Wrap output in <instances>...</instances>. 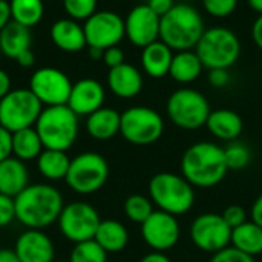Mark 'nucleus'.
<instances>
[{"label":"nucleus","mask_w":262,"mask_h":262,"mask_svg":"<svg viewBox=\"0 0 262 262\" xmlns=\"http://www.w3.org/2000/svg\"><path fill=\"white\" fill-rule=\"evenodd\" d=\"M89 49V57L92 60H103V49H98V48H88Z\"/></svg>","instance_id":"51"},{"label":"nucleus","mask_w":262,"mask_h":262,"mask_svg":"<svg viewBox=\"0 0 262 262\" xmlns=\"http://www.w3.org/2000/svg\"><path fill=\"white\" fill-rule=\"evenodd\" d=\"M166 112L169 120L177 127L184 130H196L206 126L212 109L204 94L192 88H180L170 94L166 104Z\"/></svg>","instance_id":"7"},{"label":"nucleus","mask_w":262,"mask_h":262,"mask_svg":"<svg viewBox=\"0 0 262 262\" xmlns=\"http://www.w3.org/2000/svg\"><path fill=\"white\" fill-rule=\"evenodd\" d=\"M204 68L230 69L241 55V41L238 35L226 26H213L204 31L195 46Z\"/></svg>","instance_id":"6"},{"label":"nucleus","mask_w":262,"mask_h":262,"mask_svg":"<svg viewBox=\"0 0 262 262\" xmlns=\"http://www.w3.org/2000/svg\"><path fill=\"white\" fill-rule=\"evenodd\" d=\"M14 252L20 262L54 261V244L43 230L26 229L17 238Z\"/></svg>","instance_id":"18"},{"label":"nucleus","mask_w":262,"mask_h":262,"mask_svg":"<svg viewBox=\"0 0 262 262\" xmlns=\"http://www.w3.org/2000/svg\"><path fill=\"white\" fill-rule=\"evenodd\" d=\"M210 262H255V258L239 252L238 249L229 246L224 250H220L216 253L212 255Z\"/></svg>","instance_id":"37"},{"label":"nucleus","mask_w":262,"mask_h":262,"mask_svg":"<svg viewBox=\"0 0 262 262\" xmlns=\"http://www.w3.org/2000/svg\"><path fill=\"white\" fill-rule=\"evenodd\" d=\"M204 31V18L195 6L175 3V6L161 17L160 40L175 52L192 51Z\"/></svg>","instance_id":"3"},{"label":"nucleus","mask_w":262,"mask_h":262,"mask_svg":"<svg viewBox=\"0 0 262 262\" xmlns=\"http://www.w3.org/2000/svg\"><path fill=\"white\" fill-rule=\"evenodd\" d=\"M204 11L215 18H226L232 15L238 6V0H201Z\"/></svg>","instance_id":"36"},{"label":"nucleus","mask_w":262,"mask_h":262,"mask_svg":"<svg viewBox=\"0 0 262 262\" xmlns=\"http://www.w3.org/2000/svg\"><path fill=\"white\" fill-rule=\"evenodd\" d=\"M109 178V164L97 152H83L71 160L66 184L80 195L98 192Z\"/></svg>","instance_id":"8"},{"label":"nucleus","mask_w":262,"mask_h":262,"mask_svg":"<svg viewBox=\"0 0 262 262\" xmlns=\"http://www.w3.org/2000/svg\"><path fill=\"white\" fill-rule=\"evenodd\" d=\"M190 239L193 246L206 253H216L230 246L232 229L221 213H203L190 226Z\"/></svg>","instance_id":"12"},{"label":"nucleus","mask_w":262,"mask_h":262,"mask_svg":"<svg viewBox=\"0 0 262 262\" xmlns=\"http://www.w3.org/2000/svg\"><path fill=\"white\" fill-rule=\"evenodd\" d=\"M69 262H107V253L95 239H89L74 246Z\"/></svg>","instance_id":"33"},{"label":"nucleus","mask_w":262,"mask_h":262,"mask_svg":"<svg viewBox=\"0 0 262 262\" xmlns=\"http://www.w3.org/2000/svg\"><path fill=\"white\" fill-rule=\"evenodd\" d=\"M45 150L43 143L35 130V127H26L12 132V155L21 161L37 160Z\"/></svg>","instance_id":"30"},{"label":"nucleus","mask_w":262,"mask_h":262,"mask_svg":"<svg viewBox=\"0 0 262 262\" xmlns=\"http://www.w3.org/2000/svg\"><path fill=\"white\" fill-rule=\"evenodd\" d=\"M224 155H226V163H227V167L229 170H241L244 167H247L252 161V152L250 149L235 140V141H230L227 144V147H224Z\"/></svg>","instance_id":"34"},{"label":"nucleus","mask_w":262,"mask_h":262,"mask_svg":"<svg viewBox=\"0 0 262 262\" xmlns=\"http://www.w3.org/2000/svg\"><path fill=\"white\" fill-rule=\"evenodd\" d=\"M12 155V134L0 126V163Z\"/></svg>","instance_id":"42"},{"label":"nucleus","mask_w":262,"mask_h":262,"mask_svg":"<svg viewBox=\"0 0 262 262\" xmlns=\"http://www.w3.org/2000/svg\"><path fill=\"white\" fill-rule=\"evenodd\" d=\"M250 215H252V221L262 229V195H259L253 203Z\"/></svg>","instance_id":"45"},{"label":"nucleus","mask_w":262,"mask_h":262,"mask_svg":"<svg viewBox=\"0 0 262 262\" xmlns=\"http://www.w3.org/2000/svg\"><path fill=\"white\" fill-rule=\"evenodd\" d=\"M52 262H61V261H52Z\"/></svg>","instance_id":"53"},{"label":"nucleus","mask_w":262,"mask_h":262,"mask_svg":"<svg viewBox=\"0 0 262 262\" xmlns=\"http://www.w3.org/2000/svg\"><path fill=\"white\" fill-rule=\"evenodd\" d=\"M121 114L112 107H100L98 111L88 115L86 130L88 134L98 141H106L120 134Z\"/></svg>","instance_id":"24"},{"label":"nucleus","mask_w":262,"mask_h":262,"mask_svg":"<svg viewBox=\"0 0 262 262\" xmlns=\"http://www.w3.org/2000/svg\"><path fill=\"white\" fill-rule=\"evenodd\" d=\"M0 262H20L17 253L11 249H0Z\"/></svg>","instance_id":"50"},{"label":"nucleus","mask_w":262,"mask_h":262,"mask_svg":"<svg viewBox=\"0 0 262 262\" xmlns=\"http://www.w3.org/2000/svg\"><path fill=\"white\" fill-rule=\"evenodd\" d=\"M221 216L224 218V221L229 224V227L233 230L238 226L244 224L247 221V212L244 210V207L238 206V204H232L229 207H226L221 213Z\"/></svg>","instance_id":"38"},{"label":"nucleus","mask_w":262,"mask_h":262,"mask_svg":"<svg viewBox=\"0 0 262 262\" xmlns=\"http://www.w3.org/2000/svg\"><path fill=\"white\" fill-rule=\"evenodd\" d=\"M173 51L163 43L161 40H157L150 43L149 46L143 48L141 51V66L146 75L152 78H163L169 75Z\"/></svg>","instance_id":"23"},{"label":"nucleus","mask_w":262,"mask_h":262,"mask_svg":"<svg viewBox=\"0 0 262 262\" xmlns=\"http://www.w3.org/2000/svg\"><path fill=\"white\" fill-rule=\"evenodd\" d=\"M247 3H249V6L255 11V12H258L259 15L262 14V0H247Z\"/></svg>","instance_id":"52"},{"label":"nucleus","mask_w":262,"mask_h":262,"mask_svg":"<svg viewBox=\"0 0 262 262\" xmlns=\"http://www.w3.org/2000/svg\"><path fill=\"white\" fill-rule=\"evenodd\" d=\"M11 21H12V15H11L9 2L0 0V31H2L3 28H6Z\"/></svg>","instance_id":"44"},{"label":"nucleus","mask_w":262,"mask_h":262,"mask_svg":"<svg viewBox=\"0 0 262 262\" xmlns=\"http://www.w3.org/2000/svg\"><path fill=\"white\" fill-rule=\"evenodd\" d=\"M224 147L200 141L189 146L181 157V175L200 189H210L218 186L227 175Z\"/></svg>","instance_id":"2"},{"label":"nucleus","mask_w":262,"mask_h":262,"mask_svg":"<svg viewBox=\"0 0 262 262\" xmlns=\"http://www.w3.org/2000/svg\"><path fill=\"white\" fill-rule=\"evenodd\" d=\"M11 91V78L8 72L0 69V100Z\"/></svg>","instance_id":"48"},{"label":"nucleus","mask_w":262,"mask_h":262,"mask_svg":"<svg viewBox=\"0 0 262 262\" xmlns=\"http://www.w3.org/2000/svg\"><path fill=\"white\" fill-rule=\"evenodd\" d=\"M71 166V158L63 150L45 149L37 158V169L40 175L49 181L64 180Z\"/></svg>","instance_id":"28"},{"label":"nucleus","mask_w":262,"mask_h":262,"mask_svg":"<svg viewBox=\"0 0 262 262\" xmlns=\"http://www.w3.org/2000/svg\"><path fill=\"white\" fill-rule=\"evenodd\" d=\"M14 220H15L14 198L0 193V229L9 226Z\"/></svg>","instance_id":"39"},{"label":"nucleus","mask_w":262,"mask_h":262,"mask_svg":"<svg viewBox=\"0 0 262 262\" xmlns=\"http://www.w3.org/2000/svg\"><path fill=\"white\" fill-rule=\"evenodd\" d=\"M29 186V173L25 161L9 157L0 163V193L15 198Z\"/></svg>","instance_id":"22"},{"label":"nucleus","mask_w":262,"mask_h":262,"mask_svg":"<svg viewBox=\"0 0 262 262\" xmlns=\"http://www.w3.org/2000/svg\"><path fill=\"white\" fill-rule=\"evenodd\" d=\"M29 89L43 106H61L68 104L72 81L57 68H40L31 75Z\"/></svg>","instance_id":"13"},{"label":"nucleus","mask_w":262,"mask_h":262,"mask_svg":"<svg viewBox=\"0 0 262 262\" xmlns=\"http://www.w3.org/2000/svg\"><path fill=\"white\" fill-rule=\"evenodd\" d=\"M34 127L45 149L66 152L78 137V115L68 104L43 107Z\"/></svg>","instance_id":"4"},{"label":"nucleus","mask_w":262,"mask_h":262,"mask_svg":"<svg viewBox=\"0 0 262 262\" xmlns=\"http://www.w3.org/2000/svg\"><path fill=\"white\" fill-rule=\"evenodd\" d=\"M43 104L31 92V89H11L0 100V126L8 129L11 134L34 127Z\"/></svg>","instance_id":"9"},{"label":"nucleus","mask_w":262,"mask_h":262,"mask_svg":"<svg viewBox=\"0 0 262 262\" xmlns=\"http://www.w3.org/2000/svg\"><path fill=\"white\" fill-rule=\"evenodd\" d=\"M51 38L52 43L64 52H80L88 46L83 26L69 17L60 18L51 26Z\"/></svg>","instance_id":"20"},{"label":"nucleus","mask_w":262,"mask_h":262,"mask_svg":"<svg viewBox=\"0 0 262 262\" xmlns=\"http://www.w3.org/2000/svg\"><path fill=\"white\" fill-rule=\"evenodd\" d=\"M252 38H253L255 45L262 51V14L258 15V18L255 20V23L252 26Z\"/></svg>","instance_id":"46"},{"label":"nucleus","mask_w":262,"mask_h":262,"mask_svg":"<svg viewBox=\"0 0 262 262\" xmlns=\"http://www.w3.org/2000/svg\"><path fill=\"white\" fill-rule=\"evenodd\" d=\"M161 17L155 14L147 3L134 6L124 18V32L127 40L137 48H146L160 40Z\"/></svg>","instance_id":"16"},{"label":"nucleus","mask_w":262,"mask_h":262,"mask_svg":"<svg viewBox=\"0 0 262 262\" xmlns=\"http://www.w3.org/2000/svg\"><path fill=\"white\" fill-rule=\"evenodd\" d=\"M140 262H172L169 259V256H166L163 252H152L149 255H146L144 258H141Z\"/></svg>","instance_id":"49"},{"label":"nucleus","mask_w":262,"mask_h":262,"mask_svg":"<svg viewBox=\"0 0 262 262\" xmlns=\"http://www.w3.org/2000/svg\"><path fill=\"white\" fill-rule=\"evenodd\" d=\"M98 246L109 255V253H118L124 250V247L129 243V232L127 229L115 220H104L100 223L95 238Z\"/></svg>","instance_id":"26"},{"label":"nucleus","mask_w":262,"mask_h":262,"mask_svg":"<svg viewBox=\"0 0 262 262\" xmlns=\"http://www.w3.org/2000/svg\"><path fill=\"white\" fill-rule=\"evenodd\" d=\"M124 213L132 223L141 226L154 213V203L149 196L130 195L124 201Z\"/></svg>","instance_id":"32"},{"label":"nucleus","mask_w":262,"mask_h":262,"mask_svg":"<svg viewBox=\"0 0 262 262\" xmlns=\"http://www.w3.org/2000/svg\"><path fill=\"white\" fill-rule=\"evenodd\" d=\"M232 247L250 256H258L262 253V229L253 221H246L232 230Z\"/></svg>","instance_id":"29"},{"label":"nucleus","mask_w":262,"mask_h":262,"mask_svg":"<svg viewBox=\"0 0 262 262\" xmlns=\"http://www.w3.org/2000/svg\"><path fill=\"white\" fill-rule=\"evenodd\" d=\"M180 223L177 216L163 210L154 213L141 224V236L144 243L155 252H166L177 246L180 241Z\"/></svg>","instance_id":"15"},{"label":"nucleus","mask_w":262,"mask_h":262,"mask_svg":"<svg viewBox=\"0 0 262 262\" xmlns=\"http://www.w3.org/2000/svg\"><path fill=\"white\" fill-rule=\"evenodd\" d=\"M107 86L111 92L123 100L137 97L143 89V75L138 68L130 63L111 68L107 74Z\"/></svg>","instance_id":"19"},{"label":"nucleus","mask_w":262,"mask_h":262,"mask_svg":"<svg viewBox=\"0 0 262 262\" xmlns=\"http://www.w3.org/2000/svg\"><path fill=\"white\" fill-rule=\"evenodd\" d=\"M100 223L101 220L98 212L83 201L64 206L57 221L61 235L74 244L94 239Z\"/></svg>","instance_id":"11"},{"label":"nucleus","mask_w":262,"mask_h":262,"mask_svg":"<svg viewBox=\"0 0 262 262\" xmlns=\"http://www.w3.org/2000/svg\"><path fill=\"white\" fill-rule=\"evenodd\" d=\"M120 134L135 146L157 143L164 134V120L160 112L147 106H134L121 114Z\"/></svg>","instance_id":"10"},{"label":"nucleus","mask_w":262,"mask_h":262,"mask_svg":"<svg viewBox=\"0 0 262 262\" xmlns=\"http://www.w3.org/2000/svg\"><path fill=\"white\" fill-rule=\"evenodd\" d=\"M88 48L107 49L118 46L126 37L124 18L114 11H97L83 25Z\"/></svg>","instance_id":"14"},{"label":"nucleus","mask_w":262,"mask_h":262,"mask_svg":"<svg viewBox=\"0 0 262 262\" xmlns=\"http://www.w3.org/2000/svg\"><path fill=\"white\" fill-rule=\"evenodd\" d=\"M9 6H11L12 21L26 26L29 29L38 25L45 14L43 0H11Z\"/></svg>","instance_id":"31"},{"label":"nucleus","mask_w":262,"mask_h":262,"mask_svg":"<svg viewBox=\"0 0 262 262\" xmlns=\"http://www.w3.org/2000/svg\"><path fill=\"white\" fill-rule=\"evenodd\" d=\"M15 61H17L21 68H31V66L35 63L34 52H32L31 49H26V51H23V52L15 58Z\"/></svg>","instance_id":"47"},{"label":"nucleus","mask_w":262,"mask_h":262,"mask_svg":"<svg viewBox=\"0 0 262 262\" xmlns=\"http://www.w3.org/2000/svg\"><path fill=\"white\" fill-rule=\"evenodd\" d=\"M15 220L26 229L43 230L58 221L64 207L58 189L51 184H29L14 198Z\"/></svg>","instance_id":"1"},{"label":"nucleus","mask_w":262,"mask_h":262,"mask_svg":"<svg viewBox=\"0 0 262 262\" xmlns=\"http://www.w3.org/2000/svg\"><path fill=\"white\" fill-rule=\"evenodd\" d=\"M206 127L215 138L230 143L241 137L244 121L241 115L232 109H215L210 112Z\"/></svg>","instance_id":"21"},{"label":"nucleus","mask_w":262,"mask_h":262,"mask_svg":"<svg viewBox=\"0 0 262 262\" xmlns=\"http://www.w3.org/2000/svg\"><path fill=\"white\" fill-rule=\"evenodd\" d=\"M149 198L158 210L181 216L193 207L195 190L183 175L161 172L154 175L149 181Z\"/></svg>","instance_id":"5"},{"label":"nucleus","mask_w":262,"mask_h":262,"mask_svg":"<svg viewBox=\"0 0 262 262\" xmlns=\"http://www.w3.org/2000/svg\"><path fill=\"white\" fill-rule=\"evenodd\" d=\"M147 6L155 14L163 17L164 14H167L175 6V0H147Z\"/></svg>","instance_id":"43"},{"label":"nucleus","mask_w":262,"mask_h":262,"mask_svg":"<svg viewBox=\"0 0 262 262\" xmlns=\"http://www.w3.org/2000/svg\"><path fill=\"white\" fill-rule=\"evenodd\" d=\"M63 8L72 20H88L97 12V0H63Z\"/></svg>","instance_id":"35"},{"label":"nucleus","mask_w":262,"mask_h":262,"mask_svg":"<svg viewBox=\"0 0 262 262\" xmlns=\"http://www.w3.org/2000/svg\"><path fill=\"white\" fill-rule=\"evenodd\" d=\"M207 80H209L210 86L221 89L230 83V72H229V69H210Z\"/></svg>","instance_id":"41"},{"label":"nucleus","mask_w":262,"mask_h":262,"mask_svg":"<svg viewBox=\"0 0 262 262\" xmlns=\"http://www.w3.org/2000/svg\"><path fill=\"white\" fill-rule=\"evenodd\" d=\"M203 69H204V66H203L198 54L195 52V49L178 51L173 54L169 75L177 83L189 84V83H193L201 75Z\"/></svg>","instance_id":"25"},{"label":"nucleus","mask_w":262,"mask_h":262,"mask_svg":"<svg viewBox=\"0 0 262 262\" xmlns=\"http://www.w3.org/2000/svg\"><path fill=\"white\" fill-rule=\"evenodd\" d=\"M106 98L104 88L94 78H81L72 84V91L68 100V106L78 115H91L103 107Z\"/></svg>","instance_id":"17"},{"label":"nucleus","mask_w":262,"mask_h":262,"mask_svg":"<svg viewBox=\"0 0 262 262\" xmlns=\"http://www.w3.org/2000/svg\"><path fill=\"white\" fill-rule=\"evenodd\" d=\"M103 61H104L106 66H109V69L123 64L124 63V52H123V49L118 48V46H112V48L104 49Z\"/></svg>","instance_id":"40"},{"label":"nucleus","mask_w":262,"mask_h":262,"mask_svg":"<svg viewBox=\"0 0 262 262\" xmlns=\"http://www.w3.org/2000/svg\"><path fill=\"white\" fill-rule=\"evenodd\" d=\"M31 49V31L15 21H11L0 31V52L9 58H17L23 51Z\"/></svg>","instance_id":"27"}]
</instances>
